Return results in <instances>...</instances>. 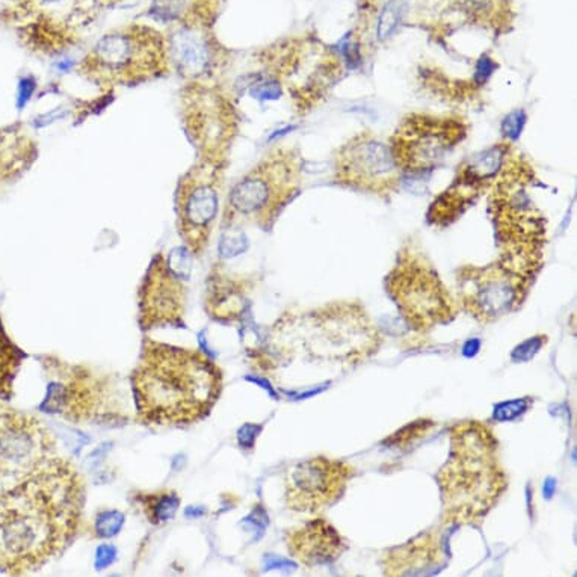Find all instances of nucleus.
I'll list each match as a JSON object with an SVG mask.
<instances>
[{
	"mask_svg": "<svg viewBox=\"0 0 577 577\" xmlns=\"http://www.w3.org/2000/svg\"><path fill=\"white\" fill-rule=\"evenodd\" d=\"M86 482L54 456L20 484L0 492V571L25 576L64 555L83 525Z\"/></svg>",
	"mask_w": 577,
	"mask_h": 577,
	"instance_id": "obj_1",
	"label": "nucleus"
},
{
	"mask_svg": "<svg viewBox=\"0 0 577 577\" xmlns=\"http://www.w3.org/2000/svg\"><path fill=\"white\" fill-rule=\"evenodd\" d=\"M130 387L136 422L183 428L210 416L224 390V372L200 350L144 337Z\"/></svg>",
	"mask_w": 577,
	"mask_h": 577,
	"instance_id": "obj_2",
	"label": "nucleus"
},
{
	"mask_svg": "<svg viewBox=\"0 0 577 577\" xmlns=\"http://www.w3.org/2000/svg\"><path fill=\"white\" fill-rule=\"evenodd\" d=\"M381 336L365 308L337 303L303 314H286L275 322L266 343L252 351V365L272 370L292 360L346 361L357 365L376 352Z\"/></svg>",
	"mask_w": 577,
	"mask_h": 577,
	"instance_id": "obj_3",
	"label": "nucleus"
},
{
	"mask_svg": "<svg viewBox=\"0 0 577 577\" xmlns=\"http://www.w3.org/2000/svg\"><path fill=\"white\" fill-rule=\"evenodd\" d=\"M450 452L437 473L443 523H478L508 488L499 461V440L482 422H463L450 428Z\"/></svg>",
	"mask_w": 577,
	"mask_h": 577,
	"instance_id": "obj_4",
	"label": "nucleus"
},
{
	"mask_svg": "<svg viewBox=\"0 0 577 577\" xmlns=\"http://www.w3.org/2000/svg\"><path fill=\"white\" fill-rule=\"evenodd\" d=\"M47 378L39 409L73 425L120 426L132 416L118 378L53 354L38 357Z\"/></svg>",
	"mask_w": 577,
	"mask_h": 577,
	"instance_id": "obj_5",
	"label": "nucleus"
},
{
	"mask_svg": "<svg viewBox=\"0 0 577 577\" xmlns=\"http://www.w3.org/2000/svg\"><path fill=\"white\" fill-rule=\"evenodd\" d=\"M77 71L105 91L153 82L172 73L167 37L141 23L115 29L97 39Z\"/></svg>",
	"mask_w": 577,
	"mask_h": 577,
	"instance_id": "obj_6",
	"label": "nucleus"
},
{
	"mask_svg": "<svg viewBox=\"0 0 577 577\" xmlns=\"http://www.w3.org/2000/svg\"><path fill=\"white\" fill-rule=\"evenodd\" d=\"M303 157L292 147H275L236 183L224 204L221 230L252 224L270 230L301 188Z\"/></svg>",
	"mask_w": 577,
	"mask_h": 577,
	"instance_id": "obj_7",
	"label": "nucleus"
},
{
	"mask_svg": "<svg viewBox=\"0 0 577 577\" xmlns=\"http://www.w3.org/2000/svg\"><path fill=\"white\" fill-rule=\"evenodd\" d=\"M385 286L402 318L417 333L450 323L460 310L436 267L413 245L401 250Z\"/></svg>",
	"mask_w": 577,
	"mask_h": 577,
	"instance_id": "obj_8",
	"label": "nucleus"
},
{
	"mask_svg": "<svg viewBox=\"0 0 577 577\" xmlns=\"http://www.w3.org/2000/svg\"><path fill=\"white\" fill-rule=\"evenodd\" d=\"M225 165L227 162L196 157V162L179 179L174 195L176 227L180 241L192 257L200 259L204 254L218 224Z\"/></svg>",
	"mask_w": 577,
	"mask_h": 577,
	"instance_id": "obj_9",
	"label": "nucleus"
},
{
	"mask_svg": "<svg viewBox=\"0 0 577 577\" xmlns=\"http://www.w3.org/2000/svg\"><path fill=\"white\" fill-rule=\"evenodd\" d=\"M192 256L185 247L156 252L138 289V325L147 331L185 328Z\"/></svg>",
	"mask_w": 577,
	"mask_h": 577,
	"instance_id": "obj_10",
	"label": "nucleus"
},
{
	"mask_svg": "<svg viewBox=\"0 0 577 577\" xmlns=\"http://www.w3.org/2000/svg\"><path fill=\"white\" fill-rule=\"evenodd\" d=\"M181 123L196 157L227 162L238 132L232 101L213 82H185L180 94Z\"/></svg>",
	"mask_w": 577,
	"mask_h": 577,
	"instance_id": "obj_11",
	"label": "nucleus"
},
{
	"mask_svg": "<svg viewBox=\"0 0 577 577\" xmlns=\"http://www.w3.org/2000/svg\"><path fill=\"white\" fill-rule=\"evenodd\" d=\"M534 279L499 259L485 266H465L458 274V307L479 323H492L523 304Z\"/></svg>",
	"mask_w": 577,
	"mask_h": 577,
	"instance_id": "obj_12",
	"label": "nucleus"
},
{
	"mask_svg": "<svg viewBox=\"0 0 577 577\" xmlns=\"http://www.w3.org/2000/svg\"><path fill=\"white\" fill-rule=\"evenodd\" d=\"M54 456L58 443L44 422L0 405V492L32 476Z\"/></svg>",
	"mask_w": 577,
	"mask_h": 577,
	"instance_id": "obj_13",
	"label": "nucleus"
},
{
	"mask_svg": "<svg viewBox=\"0 0 577 577\" xmlns=\"http://www.w3.org/2000/svg\"><path fill=\"white\" fill-rule=\"evenodd\" d=\"M467 136V124L456 117L409 114L394 130L390 150L401 172L423 174L437 168Z\"/></svg>",
	"mask_w": 577,
	"mask_h": 577,
	"instance_id": "obj_14",
	"label": "nucleus"
},
{
	"mask_svg": "<svg viewBox=\"0 0 577 577\" xmlns=\"http://www.w3.org/2000/svg\"><path fill=\"white\" fill-rule=\"evenodd\" d=\"M26 37L44 57H61L81 44L97 20V0H23Z\"/></svg>",
	"mask_w": 577,
	"mask_h": 577,
	"instance_id": "obj_15",
	"label": "nucleus"
},
{
	"mask_svg": "<svg viewBox=\"0 0 577 577\" xmlns=\"http://www.w3.org/2000/svg\"><path fill=\"white\" fill-rule=\"evenodd\" d=\"M334 171L337 183L378 196L396 192L402 177L390 145L367 132L357 133L340 147Z\"/></svg>",
	"mask_w": 577,
	"mask_h": 577,
	"instance_id": "obj_16",
	"label": "nucleus"
},
{
	"mask_svg": "<svg viewBox=\"0 0 577 577\" xmlns=\"http://www.w3.org/2000/svg\"><path fill=\"white\" fill-rule=\"evenodd\" d=\"M354 467L327 456L308 458L290 467L284 478V502L290 511L321 512L336 503L354 476Z\"/></svg>",
	"mask_w": 577,
	"mask_h": 577,
	"instance_id": "obj_17",
	"label": "nucleus"
},
{
	"mask_svg": "<svg viewBox=\"0 0 577 577\" xmlns=\"http://www.w3.org/2000/svg\"><path fill=\"white\" fill-rule=\"evenodd\" d=\"M511 154V145L508 142H502L465 161L461 168H458L452 185L431 204L428 213L431 223L445 227L460 218L482 194L494 185Z\"/></svg>",
	"mask_w": 577,
	"mask_h": 577,
	"instance_id": "obj_18",
	"label": "nucleus"
},
{
	"mask_svg": "<svg viewBox=\"0 0 577 577\" xmlns=\"http://www.w3.org/2000/svg\"><path fill=\"white\" fill-rule=\"evenodd\" d=\"M172 71L185 82H213L224 50L205 21L179 23L167 37Z\"/></svg>",
	"mask_w": 577,
	"mask_h": 577,
	"instance_id": "obj_19",
	"label": "nucleus"
},
{
	"mask_svg": "<svg viewBox=\"0 0 577 577\" xmlns=\"http://www.w3.org/2000/svg\"><path fill=\"white\" fill-rule=\"evenodd\" d=\"M289 555L307 568L334 563L346 550V541L325 518H312L292 527L284 536Z\"/></svg>",
	"mask_w": 577,
	"mask_h": 577,
	"instance_id": "obj_20",
	"label": "nucleus"
},
{
	"mask_svg": "<svg viewBox=\"0 0 577 577\" xmlns=\"http://www.w3.org/2000/svg\"><path fill=\"white\" fill-rule=\"evenodd\" d=\"M445 563L438 531H428L384 555L385 576H417L434 571Z\"/></svg>",
	"mask_w": 577,
	"mask_h": 577,
	"instance_id": "obj_21",
	"label": "nucleus"
},
{
	"mask_svg": "<svg viewBox=\"0 0 577 577\" xmlns=\"http://www.w3.org/2000/svg\"><path fill=\"white\" fill-rule=\"evenodd\" d=\"M247 305V290L242 287V281L212 270L204 299V310L210 318L219 323H234L241 321Z\"/></svg>",
	"mask_w": 577,
	"mask_h": 577,
	"instance_id": "obj_22",
	"label": "nucleus"
},
{
	"mask_svg": "<svg viewBox=\"0 0 577 577\" xmlns=\"http://www.w3.org/2000/svg\"><path fill=\"white\" fill-rule=\"evenodd\" d=\"M454 6L472 25L505 30L512 23L511 0H454Z\"/></svg>",
	"mask_w": 577,
	"mask_h": 577,
	"instance_id": "obj_23",
	"label": "nucleus"
},
{
	"mask_svg": "<svg viewBox=\"0 0 577 577\" xmlns=\"http://www.w3.org/2000/svg\"><path fill=\"white\" fill-rule=\"evenodd\" d=\"M130 502L136 505L148 523L161 526L176 517L181 499L176 489L162 488L156 492H135L130 494Z\"/></svg>",
	"mask_w": 577,
	"mask_h": 577,
	"instance_id": "obj_24",
	"label": "nucleus"
},
{
	"mask_svg": "<svg viewBox=\"0 0 577 577\" xmlns=\"http://www.w3.org/2000/svg\"><path fill=\"white\" fill-rule=\"evenodd\" d=\"M28 354L8 336L0 318V399L8 402L14 396V381Z\"/></svg>",
	"mask_w": 577,
	"mask_h": 577,
	"instance_id": "obj_25",
	"label": "nucleus"
},
{
	"mask_svg": "<svg viewBox=\"0 0 577 577\" xmlns=\"http://www.w3.org/2000/svg\"><path fill=\"white\" fill-rule=\"evenodd\" d=\"M434 428H436V422L431 418H417V421L402 426L389 438H385L384 445L392 449H408L409 446H414L417 441L428 437Z\"/></svg>",
	"mask_w": 577,
	"mask_h": 577,
	"instance_id": "obj_26",
	"label": "nucleus"
},
{
	"mask_svg": "<svg viewBox=\"0 0 577 577\" xmlns=\"http://www.w3.org/2000/svg\"><path fill=\"white\" fill-rule=\"evenodd\" d=\"M125 521V516L117 509H101L97 512L94 521V532L99 538H112L121 531Z\"/></svg>",
	"mask_w": 577,
	"mask_h": 577,
	"instance_id": "obj_27",
	"label": "nucleus"
},
{
	"mask_svg": "<svg viewBox=\"0 0 577 577\" xmlns=\"http://www.w3.org/2000/svg\"><path fill=\"white\" fill-rule=\"evenodd\" d=\"M405 5H407L405 0H390V2L387 3L384 12L381 14V20H379V25H378L379 39H385L387 37H390L394 28H396L398 23L401 21L402 14H404V10H405Z\"/></svg>",
	"mask_w": 577,
	"mask_h": 577,
	"instance_id": "obj_28",
	"label": "nucleus"
},
{
	"mask_svg": "<svg viewBox=\"0 0 577 577\" xmlns=\"http://www.w3.org/2000/svg\"><path fill=\"white\" fill-rule=\"evenodd\" d=\"M531 404H532V401L529 398L500 402V404H497L494 407V421L497 422L516 421L517 417L526 413L529 407H531Z\"/></svg>",
	"mask_w": 577,
	"mask_h": 577,
	"instance_id": "obj_29",
	"label": "nucleus"
},
{
	"mask_svg": "<svg viewBox=\"0 0 577 577\" xmlns=\"http://www.w3.org/2000/svg\"><path fill=\"white\" fill-rule=\"evenodd\" d=\"M224 236L219 243V252L221 257H234L247 250L248 241L245 238L242 232H236V228H227L223 230Z\"/></svg>",
	"mask_w": 577,
	"mask_h": 577,
	"instance_id": "obj_30",
	"label": "nucleus"
},
{
	"mask_svg": "<svg viewBox=\"0 0 577 577\" xmlns=\"http://www.w3.org/2000/svg\"><path fill=\"white\" fill-rule=\"evenodd\" d=\"M547 342V337L545 336H535L525 340L523 343H520L518 346L514 347V351L511 354V358L512 361L516 363H526L529 360H532L536 354L540 352L541 347Z\"/></svg>",
	"mask_w": 577,
	"mask_h": 577,
	"instance_id": "obj_31",
	"label": "nucleus"
},
{
	"mask_svg": "<svg viewBox=\"0 0 577 577\" xmlns=\"http://www.w3.org/2000/svg\"><path fill=\"white\" fill-rule=\"evenodd\" d=\"M526 124V114L523 110H514L502 121V133L508 139H517Z\"/></svg>",
	"mask_w": 577,
	"mask_h": 577,
	"instance_id": "obj_32",
	"label": "nucleus"
},
{
	"mask_svg": "<svg viewBox=\"0 0 577 577\" xmlns=\"http://www.w3.org/2000/svg\"><path fill=\"white\" fill-rule=\"evenodd\" d=\"M262 426L254 425V423H247L243 425L238 432V441L242 449H252L256 445V438L260 432H262Z\"/></svg>",
	"mask_w": 577,
	"mask_h": 577,
	"instance_id": "obj_33",
	"label": "nucleus"
},
{
	"mask_svg": "<svg viewBox=\"0 0 577 577\" xmlns=\"http://www.w3.org/2000/svg\"><path fill=\"white\" fill-rule=\"evenodd\" d=\"M117 558V547L112 544H101L96 550V568L103 570L110 565Z\"/></svg>",
	"mask_w": 577,
	"mask_h": 577,
	"instance_id": "obj_34",
	"label": "nucleus"
},
{
	"mask_svg": "<svg viewBox=\"0 0 577 577\" xmlns=\"http://www.w3.org/2000/svg\"><path fill=\"white\" fill-rule=\"evenodd\" d=\"M35 90V81L32 77H23L19 85V97H17V105L19 108L26 106L29 99L32 97V92Z\"/></svg>",
	"mask_w": 577,
	"mask_h": 577,
	"instance_id": "obj_35",
	"label": "nucleus"
},
{
	"mask_svg": "<svg viewBox=\"0 0 577 577\" xmlns=\"http://www.w3.org/2000/svg\"><path fill=\"white\" fill-rule=\"evenodd\" d=\"M270 559L272 560V563H271V564H270V563L266 564V567H267L266 570H272V568H276V567H279V568H295V564H294V563H290V560H286V559H276V558H274V556H271Z\"/></svg>",
	"mask_w": 577,
	"mask_h": 577,
	"instance_id": "obj_36",
	"label": "nucleus"
},
{
	"mask_svg": "<svg viewBox=\"0 0 577 577\" xmlns=\"http://www.w3.org/2000/svg\"><path fill=\"white\" fill-rule=\"evenodd\" d=\"M479 350V340H470V342L465 343L464 346V355H467V357H472V355H475Z\"/></svg>",
	"mask_w": 577,
	"mask_h": 577,
	"instance_id": "obj_37",
	"label": "nucleus"
},
{
	"mask_svg": "<svg viewBox=\"0 0 577 577\" xmlns=\"http://www.w3.org/2000/svg\"><path fill=\"white\" fill-rule=\"evenodd\" d=\"M555 488H556L555 480H553V479H547V480H545V484H544V496L547 497V499H550V497L553 496V493H555Z\"/></svg>",
	"mask_w": 577,
	"mask_h": 577,
	"instance_id": "obj_38",
	"label": "nucleus"
}]
</instances>
